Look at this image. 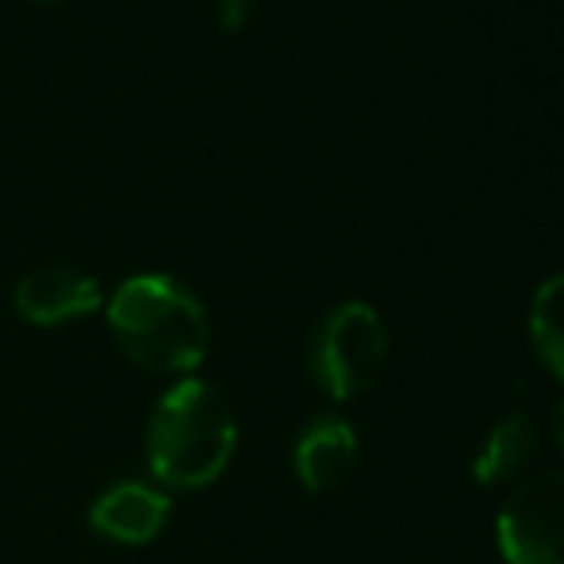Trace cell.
<instances>
[{
  "instance_id": "cell-3",
  "label": "cell",
  "mask_w": 564,
  "mask_h": 564,
  "mask_svg": "<svg viewBox=\"0 0 564 564\" xmlns=\"http://www.w3.org/2000/svg\"><path fill=\"white\" fill-rule=\"evenodd\" d=\"M388 365V330L377 307L361 300L330 307L307 346V369L323 395L346 403L365 395Z\"/></svg>"
},
{
  "instance_id": "cell-5",
  "label": "cell",
  "mask_w": 564,
  "mask_h": 564,
  "mask_svg": "<svg viewBox=\"0 0 564 564\" xmlns=\"http://www.w3.org/2000/svg\"><path fill=\"white\" fill-rule=\"evenodd\" d=\"M105 304L100 284L89 273L74 265H43L31 269L20 284H15V312L35 327H62L93 315Z\"/></svg>"
},
{
  "instance_id": "cell-2",
  "label": "cell",
  "mask_w": 564,
  "mask_h": 564,
  "mask_svg": "<svg viewBox=\"0 0 564 564\" xmlns=\"http://www.w3.org/2000/svg\"><path fill=\"white\" fill-rule=\"evenodd\" d=\"M108 327L134 365L165 377H188L208 357V312L173 276L142 273L108 300Z\"/></svg>"
},
{
  "instance_id": "cell-9",
  "label": "cell",
  "mask_w": 564,
  "mask_h": 564,
  "mask_svg": "<svg viewBox=\"0 0 564 564\" xmlns=\"http://www.w3.org/2000/svg\"><path fill=\"white\" fill-rule=\"evenodd\" d=\"M530 346L561 384L557 442L564 446V273L538 284L534 300H530Z\"/></svg>"
},
{
  "instance_id": "cell-4",
  "label": "cell",
  "mask_w": 564,
  "mask_h": 564,
  "mask_svg": "<svg viewBox=\"0 0 564 564\" xmlns=\"http://www.w3.org/2000/svg\"><path fill=\"white\" fill-rule=\"evenodd\" d=\"M503 564H564V468H542L511 484L496 511Z\"/></svg>"
},
{
  "instance_id": "cell-1",
  "label": "cell",
  "mask_w": 564,
  "mask_h": 564,
  "mask_svg": "<svg viewBox=\"0 0 564 564\" xmlns=\"http://www.w3.org/2000/svg\"><path fill=\"white\" fill-rule=\"evenodd\" d=\"M235 446V411L208 380L181 377L154 400L147 419V465L162 488H208L227 473Z\"/></svg>"
},
{
  "instance_id": "cell-8",
  "label": "cell",
  "mask_w": 564,
  "mask_h": 564,
  "mask_svg": "<svg viewBox=\"0 0 564 564\" xmlns=\"http://www.w3.org/2000/svg\"><path fill=\"white\" fill-rule=\"evenodd\" d=\"M542 449V434L527 415H503L488 431L473 457V480L480 488H511L522 476H530V465Z\"/></svg>"
},
{
  "instance_id": "cell-6",
  "label": "cell",
  "mask_w": 564,
  "mask_h": 564,
  "mask_svg": "<svg viewBox=\"0 0 564 564\" xmlns=\"http://www.w3.org/2000/svg\"><path fill=\"white\" fill-rule=\"evenodd\" d=\"M170 496L154 484L142 480H119L112 488H105L89 507V527L100 538L119 545H147L170 522Z\"/></svg>"
},
{
  "instance_id": "cell-7",
  "label": "cell",
  "mask_w": 564,
  "mask_h": 564,
  "mask_svg": "<svg viewBox=\"0 0 564 564\" xmlns=\"http://www.w3.org/2000/svg\"><path fill=\"white\" fill-rule=\"evenodd\" d=\"M357 431L338 415H319L300 431L296 446H292V468H296V480L307 491L323 496V491H335L357 465Z\"/></svg>"
},
{
  "instance_id": "cell-10",
  "label": "cell",
  "mask_w": 564,
  "mask_h": 564,
  "mask_svg": "<svg viewBox=\"0 0 564 564\" xmlns=\"http://www.w3.org/2000/svg\"><path fill=\"white\" fill-rule=\"evenodd\" d=\"M219 4V20H224V28L238 31L246 23V0H216Z\"/></svg>"
}]
</instances>
